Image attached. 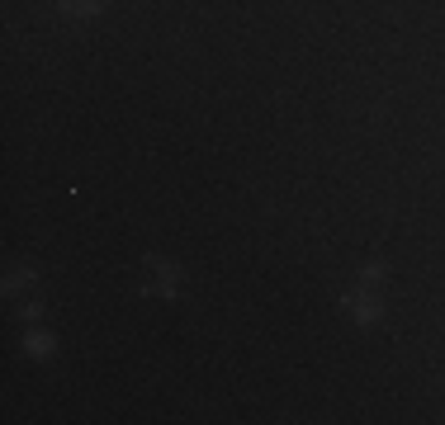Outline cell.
I'll list each match as a JSON object with an SVG mask.
<instances>
[{
	"instance_id": "obj_1",
	"label": "cell",
	"mask_w": 445,
	"mask_h": 425,
	"mask_svg": "<svg viewBox=\"0 0 445 425\" xmlns=\"http://www.w3.org/2000/svg\"><path fill=\"white\" fill-rule=\"evenodd\" d=\"M67 10H71V15H90V10H95V0H67Z\"/></svg>"
}]
</instances>
